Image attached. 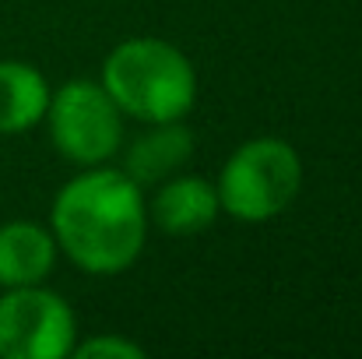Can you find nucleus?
Here are the masks:
<instances>
[{"label":"nucleus","mask_w":362,"mask_h":359,"mask_svg":"<svg viewBox=\"0 0 362 359\" xmlns=\"http://www.w3.org/2000/svg\"><path fill=\"white\" fill-rule=\"evenodd\" d=\"M49 137L67 162L99 166L117 155L123 137L120 106L95 81H67L46 106Z\"/></svg>","instance_id":"4"},{"label":"nucleus","mask_w":362,"mask_h":359,"mask_svg":"<svg viewBox=\"0 0 362 359\" xmlns=\"http://www.w3.org/2000/svg\"><path fill=\"white\" fill-rule=\"evenodd\" d=\"M215 215H218V190H215V183H208L201 176L169 180L151 201V219L169 237H194V233L208 229L215 222Z\"/></svg>","instance_id":"7"},{"label":"nucleus","mask_w":362,"mask_h":359,"mask_svg":"<svg viewBox=\"0 0 362 359\" xmlns=\"http://www.w3.org/2000/svg\"><path fill=\"white\" fill-rule=\"evenodd\" d=\"M78 359H144V349L130 338H120V335H103V338H88L81 346L71 349Z\"/></svg>","instance_id":"10"},{"label":"nucleus","mask_w":362,"mask_h":359,"mask_svg":"<svg viewBox=\"0 0 362 359\" xmlns=\"http://www.w3.org/2000/svg\"><path fill=\"white\" fill-rule=\"evenodd\" d=\"M190 155H194V137L187 127H180V120L151 123L141 137L130 141L123 173L134 183H158L169 173H176Z\"/></svg>","instance_id":"8"},{"label":"nucleus","mask_w":362,"mask_h":359,"mask_svg":"<svg viewBox=\"0 0 362 359\" xmlns=\"http://www.w3.org/2000/svg\"><path fill=\"white\" fill-rule=\"evenodd\" d=\"M49 85L42 71L21 60H0V134L32 130L46 120Z\"/></svg>","instance_id":"9"},{"label":"nucleus","mask_w":362,"mask_h":359,"mask_svg":"<svg viewBox=\"0 0 362 359\" xmlns=\"http://www.w3.org/2000/svg\"><path fill=\"white\" fill-rule=\"evenodd\" d=\"M103 89L120 113L141 123H165L190 113L197 99V74L183 50L165 39H127L103 64Z\"/></svg>","instance_id":"2"},{"label":"nucleus","mask_w":362,"mask_h":359,"mask_svg":"<svg viewBox=\"0 0 362 359\" xmlns=\"http://www.w3.org/2000/svg\"><path fill=\"white\" fill-rule=\"evenodd\" d=\"M74 310L42 282L0 296V359H64L74 349Z\"/></svg>","instance_id":"5"},{"label":"nucleus","mask_w":362,"mask_h":359,"mask_svg":"<svg viewBox=\"0 0 362 359\" xmlns=\"http://www.w3.org/2000/svg\"><path fill=\"white\" fill-rule=\"evenodd\" d=\"M49 222L57 246L88 275H117L130 268L148 237L141 183L123 169H88L64 183Z\"/></svg>","instance_id":"1"},{"label":"nucleus","mask_w":362,"mask_h":359,"mask_svg":"<svg viewBox=\"0 0 362 359\" xmlns=\"http://www.w3.org/2000/svg\"><path fill=\"white\" fill-rule=\"evenodd\" d=\"M57 261V239L49 229L35 222H7L0 226V285H39L53 271Z\"/></svg>","instance_id":"6"},{"label":"nucleus","mask_w":362,"mask_h":359,"mask_svg":"<svg viewBox=\"0 0 362 359\" xmlns=\"http://www.w3.org/2000/svg\"><path fill=\"white\" fill-rule=\"evenodd\" d=\"M303 187V162L281 137H253L240 144L218 176V208L240 222L281 215Z\"/></svg>","instance_id":"3"}]
</instances>
